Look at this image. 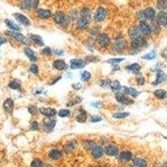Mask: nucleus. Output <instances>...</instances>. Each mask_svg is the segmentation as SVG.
Here are the masks:
<instances>
[{"label": "nucleus", "mask_w": 167, "mask_h": 167, "mask_svg": "<svg viewBox=\"0 0 167 167\" xmlns=\"http://www.w3.org/2000/svg\"><path fill=\"white\" fill-rule=\"evenodd\" d=\"M53 20L58 25H62V26H68L69 23L71 22L70 18L69 15L66 14L63 11L55 12V14L53 15Z\"/></svg>", "instance_id": "1"}, {"label": "nucleus", "mask_w": 167, "mask_h": 167, "mask_svg": "<svg viewBox=\"0 0 167 167\" xmlns=\"http://www.w3.org/2000/svg\"><path fill=\"white\" fill-rule=\"evenodd\" d=\"M147 41L144 37H141L139 39L132 40L129 47V52L131 55H136L137 53L141 51V49H143L146 45Z\"/></svg>", "instance_id": "2"}, {"label": "nucleus", "mask_w": 167, "mask_h": 167, "mask_svg": "<svg viewBox=\"0 0 167 167\" xmlns=\"http://www.w3.org/2000/svg\"><path fill=\"white\" fill-rule=\"evenodd\" d=\"M128 43L123 37L117 38L113 43V49L116 53L124 52L125 49H128Z\"/></svg>", "instance_id": "3"}, {"label": "nucleus", "mask_w": 167, "mask_h": 167, "mask_svg": "<svg viewBox=\"0 0 167 167\" xmlns=\"http://www.w3.org/2000/svg\"><path fill=\"white\" fill-rule=\"evenodd\" d=\"M6 35H9L10 37L14 38V39H16L18 42H20L21 43H23L24 45H27V46H29L31 44V40H30V39H28L27 37H25L24 35H22L21 33L17 31H9V32H6L5 33Z\"/></svg>", "instance_id": "4"}, {"label": "nucleus", "mask_w": 167, "mask_h": 167, "mask_svg": "<svg viewBox=\"0 0 167 167\" xmlns=\"http://www.w3.org/2000/svg\"><path fill=\"white\" fill-rule=\"evenodd\" d=\"M107 14H108L107 9L104 7H103V6H100L95 10L94 16H93V18H94V20L96 23H101V22H103L106 18Z\"/></svg>", "instance_id": "5"}, {"label": "nucleus", "mask_w": 167, "mask_h": 167, "mask_svg": "<svg viewBox=\"0 0 167 167\" xmlns=\"http://www.w3.org/2000/svg\"><path fill=\"white\" fill-rule=\"evenodd\" d=\"M115 100H117L118 103L121 104H124V105H129V104H134V100L129 97V95H127L124 93L118 92L116 93L115 95Z\"/></svg>", "instance_id": "6"}, {"label": "nucleus", "mask_w": 167, "mask_h": 167, "mask_svg": "<svg viewBox=\"0 0 167 167\" xmlns=\"http://www.w3.org/2000/svg\"><path fill=\"white\" fill-rule=\"evenodd\" d=\"M97 43L101 48L106 49L110 45V39L106 33H100L97 38Z\"/></svg>", "instance_id": "7"}, {"label": "nucleus", "mask_w": 167, "mask_h": 167, "mask_svg": "<svg viewBox=\"0 0 167 167\" xmlns=\"http://www.w3.org/2000/svg\"><path fill=\"white\" fill-rule=\"evenodd\" d=\"M128 34H129V37L131 41L136 40L142 37V34L140 30L139 25H133L130 27L128 31Z\"/></svg>", "instance_id": "8"}, {"label": "nucleus", "mask_w": 167, "mask_h": 167, "mask_svg": "<svg viewBox=\"0 0 167 167\" xmlns=\"http://www.w3.org/2000/svg\"><path fill=\"white\" fill-rule=\"evenodd\" d=\"M143 12H144L145 18V20L150 21V22H153V21L156 20V9H154L153 7H146L145 9H143Z\"/></svg>", "instance_id": "9"}, {"label": "nucleus", "mask_w": 167, "mask_h": 167, "mask_svg": "<svg viewBox=\"0 0 167 167\" xmlns=\"http://www.w3.org/2000/svg\"><path fill=\"white\" fill-rule=\"evenodd\" d=\"M139 28H140V30H141L142 35H144V36H149L152 33L151 25L149 23L148 21H140Z\"/></svg>", "instance_id": "10"}, {"label": "nucleus", "mask_w": 167, "mask_h": 167, "mask_svg": "<svg viewBox=\"0 0 167 167\" xmlns=\"http://www.w3.org/2000/svg\"><path fill=\"white\" fill-rule=\"evenodd\" d=\"M36 16H37L38 18H39V19L45 20V19H49L50 18H52L53 14L50 9H38L37 10H36Z\"/></svg>", "instance_id": "11"}, {"label": "nucleus", "mask_w": 167, "mask_h": 167, "mask_svg": "<svg viewBox=\"0 0 167 167\" xmlns=\"http://www.w3.org/2000/svg\"><path fill=\"white\" fill-rule=\"evenodd\" d=\"M86 63V61L82 59H73L69 62V68L71 69H83Z\"/></svg>", "instance_id": "12"}, {"label": "nucleus", "mask_w": 167, "mask_h": 167, "mask_svg": "<svg viewBox=\"0 0 167 167\" xmlns=\"http://www.w3.org/2000/svg\"><path fill=\"white\" fill-rule=\"evenodd\" d=\"M56 125V120L47 117L43 120V130L45 132H51Z\"/></svg>", "instance_id": "13"}, {"label": "nucleus", "mask_w": 167, "mask_h": 167, "mask_svg": "<svg viewBox=\"0 0 167 167\" xmlns=\"http://www.w3.org/2000/svg\"><path fill=\"white\" fill-rule=\"evenodd\" d=\"M14 17L15 18V19L18 22V23L23 25V26H29L30 25V20L29 19V18L26 17L25 15L20 13H15L14 14Z\"/></svg>", "instance_id": "14"}, {"label": "nucleus", "mask_w": 167, "mask_h": 167, "mask_svg": "<svg viewBox=\"0 0 167 167\" xmlns=\"http://www.w3.org/2000/svg\"><path fill=\"white\" fill-rule=\"evenodd\" d=\"M156 21L161 26H167V14L165 11H159L156 14Z\"/></svg>", "instance_id": "15"}, {"label": "nucleus", "mask_w": 167, "mask_h": 167, "mask_svg": "<svg viewBox=\"0 0 167 167\" xmlns=\"http://www.w3.org/2000/svg\"><path fill=\"white\" fill-rule=\"evenodd\" d=\"M89 22L90 21L86 19V18H84L79 17L76 20V23H75V27L78 30H85V29H88L89 27Z\"/></svg>", "instance_id": "16"}, {"label": "nucleus", "mask_w": 167, "mask_h": 167, "mask_svg": "<svg viewBox=\"0 0 167 167\" xmlns=\"http://www.w3.org/2000/svg\"><path fill=\"white\" fill-rule=\"evenodd\" d=\"M39 112L44 116H46L48 118H52L55 117L57 115V111L55 109L49 108V107H40L39 108Z\"/></svg>", "instance_id": "17"}, {"label": "nucleus", "mask_w": 167, "mask_h": 167, "mask_svg": "<svg viewBox=\"0 0 167 167\" xmlns=\"http://www.w3.org/2000/svg\"><path fill=\"white\" fill-rule=\"evenodd\" d=\"M79 17L86 18L88 20L90 21L92 18V11L89 6H83L79 10Z\"/></svg>", "instance_id": "18"}, {"label": "nucleus", "mask_w": 167, "mask_h": 167, "mask_svg": "<svg viewBox=\"0 0 167 167\" xmlns=\"http://www.w3.org/2000/svg\"><path fill=\"white\" fill-rule=\"evenodd\" d=\"M104 150L100 145H95L91 149V155L95 159H100L104 156Z\"/></svg>", "instance_id": "19"}, {"label": "nucleus", "mask_w": 167, "mask_h": 167, "mask_svg": "<svg viewBox=\"0 0 167 167\" xmlns=\"http://www.w3.org/2000/svg\"><path fill=\"white\" fill-rule=\"evenodd\" d=\"M104 152L106 153L107 156H111V157H115V156H118L119 149L115 146V145H110L106 146L105 150H104Z\"/></svg>", "instance_id": "20"}, {"label": "nucleus", "mask_w": 167, "mask_h": 167, "mask_svg": "<svg viewBox=\"0 0 167 167\" xmlns=\"http://www.w3.org/2000/svg\"><path fill=\"white\" fill-rule=\"evenodd\" d=\"M53 65L55 67V69L59 71H63L67 69V63L63 59H55L53 62Z\"/></svg>", "instance_id": "21"}, {"label": "nucleus", "mask_w": 167, "mask_h": 167, "mask_svg": "<svg viewBox=\"0 0 167 167\" xmlns=\"http://www.w3.org/2000/svg\"><path fill=\"white\" fill-rule=\"evenodd\" d=\"M23 52L25 54L27 57L29 58V59L32 62H35V61L37 60V55L36 53L32 49H30L29 47H26L23 49Z\"/></svg>", "instance_id": "22"}, {"label": "nucleus", "mask_w": 167, "mask_h": 167, "mask_svg": "<svg viewBox=\"0 0 167 167\" xmlns=\"http://www.w3.org/2000/svg\"><path fill=\"white\" fill-rule=\"evenodd\" d=\"M29 39L32 42H34L35 44H37L38 46H43L44 45V42H43V39L40 35H35V34H30L29 35Z\"/></svg>", "instance_id": "23"}, {"label": "nucleus", "mask_w": 167, "mask_h": 167, "mask_svg": "<svg viewBox=\"0 0 167 167\" xmlns=\"http://www.w3.org/2000/svg\"><path fill=\"white\" fill-rule=\"evenodd\" d=\"M77 115H76V120L79 123H84L87 120V112L85 110L80 108L77 110Z\"/></svg>", "instance_id": "24"}, {"label": "nucleus", "mask_w": 167, "mask_h": 167, "mask_svg": "<svg viewBox=\"0 0 167 167\" xmlns=\"http://www.w3.org/2000/svg\"><path fill=\"white\" fill-rule=\"evenodd\" d=\"M125 69L129 72H131L133 74H139L141 70V66L138 63H133L130 65H127L125 67Z\"/></svg>", "instance_id": "25"}, {"label": "nucleus", "mask_w": 167, "mask_h": 167, "mask_svg": "<svg viewBox=\"0 0 167 167\" xmlns=\"http://www.w3.org/2000/svg\"><path fill=\"white\" fill-rule=\"evenodd\" d=\"M166 79V75L165 74L163 71H158L157 74H156V79L154 82H152L153 85H157V84H160L163 83Z\"/></svg>", "instance_id": "26"}, {"label": "nucleus", "mask_w": 167, "mask_h": 167, "mask_svg": "<svg viewBox=\"0 0 167 167\" xmlns=\"http://www.w3.org/2000/svg\"><path fill=\"white\" fill-rule=\"evenodd\" d=\"M14 104L13 100H11V99H7L3 102V109L6 112L11 113L14 110Z\"/></svg>", "instance_id": "27"}, {"label": "nucleus", "mask_w": 167, "mask_h": 167, "mask_svg": "<svg viewBox=\"0 0 167 167\" xmlns=\"http://www.w3.org/2000/svg\"><path fill=\"white\" fill-rule=\"evenodd\" d=\"M124 93L129 96H132L134 98H136L140 95V91L132 87H124Z\"/></svg>", "instance_id": "28"}, {"label": "nucleus", "mask_w": 167, "mask_h": 167, "mask_svg": "<svg viewBox=\"0 0 167 167\" xmlns=\"http://www.w3.org/2000/svg\"><path fill=\"white\" fill-rule=\"evenodd\" d=\"M62 156L63 154L61 152V150H57V149H53L49 152V157L54 161H57L59 159H60Z\"/></svg>", "instance_id": "29"}, {"label": "nucleus", "mask_w": 167, "mask_h": 167, "mask_svg": "<svg viewBox=\"0 0 167 167\" xmlns=\"http://www.w3.org/2000/svg\"><path fill=\"white\" fill-rule=\"evenodd\" d=\"M119 159L121 161H123V162L130 161V160L132 159V154H131V152H130V151L124 150V151H122V152L120 154V156H119Z\"/></svg>", "instance_id": "30"}, {"label": "nucleus", "mask_w": 167, "mask_h": 167, "mask_svg": "<svg viewBox=\"0 0 167 167\" xmlns=\"http://www.w3.org/2000/svg\"><path fill=\"white\" fill-rule=\"evenodd\" d=\"M20 6L26 11L33 10V0H20Z\"/></svg>", "instance_id": "31"}, {"label": "nucleus", "mask_w": 167, "mask_h": 167, "mask_svg": "<svg viewBox=\"0 0 167 167\" xmlns=\"http://www.w3.org/2000/svg\"><path fill=\"white\" fill-rule=\"evenodd\" d=\"M154 96L158 100H165L167 97V92L165 89H156L154 93H153Z\"/></svg>", "instance_id": "32"}, {"label": "nucleus", "mask_w": 167, "mask_h": 167, "mask_svg": "<svg viewBox=\"0 0 167 167\" xmlns=\"http://www.w3.org/2000/svg\"><path fill=\"white\" fill-rule=\"evenodd\" d=\"M4 23L7 25V27L9 28V29H11L12 31H20L21 28L20 26H18L17 23H15L14 22H13L12 20H9V19H5L4 20Z\"/></svg>", "instance_id": "33"}, {"label": "nucleus", "mask_w": 167, "mask_h": 167, "mask_svg": "<svg viewBox=\"0 0 167 167\" xmlns=\"http://www.w3.org/2000/svg\"><path fill=\"white\" fill-rule=\"evenodd\" d=\"M156 8L160 11H165V9H167V0H157Z\"/></svg>", "instance_id": "34"}, {"label": "nucleus", "mask_w": 167, "mask_h": 167, "mask_svg": "<svg viewBox=\"0 0 167 167\" xmlns=\"http://www.w3.org/2000/svg\"><path fill=\"white\" fill-rule=\"evenodd\" d=\"M100 29L98 27H93L92 29L89 30V37L92 39L93 40L94 39H97V38L100 35Z\"/></svg>", "instance_id": "35"}, {"label": "nucleus", "mask_w": 167, "mask_h": 167, "mask_svg": "<svg viewBox=\"0 0 167 167\" xmlns=\"http://www.w3.org/2000/svg\"><path fill=\"white\" fill-rule=\"evenodd\" d=\"M156 58V50H151L150 52L147 53L145 55H144L141 59H145V60H153Z\"/></svg>", "instance_id": "36"}, {"label": "nucleus", "mask_w": 167, "mask_h": 167, "mask_svg": "<svg viewBox=\"0 0 167 167\" xmlns=\"http://www.w3.org/2000/svg\"><path fill=\"white\" fill-rule=\"evenodd\" d=\"M147 161L145 159L136 158L134 160V165L136 167H147Z\"/></svg>", "instance_id": "37"}, {"label": "nucleus", "mask_w": 167, "mask_h": 167, "mask_svg": "<svg viewBox=\"0 0 167 167\" xmlns=\"http://www.w3.org/2000/svg\"><path fill=\"white\" fill-rule=\"evenodd\" d=\"M68 15H69V17L70 18L71 21L77 20L79 18V10L76 9H72V10H70V12H69V14Z\"/></svg>", "instance_id": "38"}, {"label": "nucleus", "mask_w": 167, "mask_h": 167, "mask_svg": "<svg viewBox=\"0 0 167 167\" xmlns=\"http://www.w3.org/2000/svg\"><path fill=\"white\" fill-rule=\"evenodd\" d=\"M110 87L113 91H115V92H117V91H119V90L121 89L120 83L118 80L110 81Z\"/></svg>", "instance_id": "39"}, {"label": "nucleus", "mask_w": 167, "mask_h": 167, "mask_svg": "<svg viewBox=\"0 0 167 167\" xmlns=\"http://www.w3.org/2000/svg\"><path fill=\"white\" fill-rule=\"evenodd\" d=\"M76 143H75V141H69L68 144L65 145V146H64V150H65V152L66 153H71L74 151L75 148V145H76Z\"/></svg>", "instance_id": "40"}, {"label": "nucleus", "mask_w": 167, "mask_h": 167, "mask_svg": "<svg viewBox=\"0 0 167 167\" xmlns=\"http://www.w3.org/2000/svg\"><path fill=\"white\" fill-rule=\"evenodd\" d=\"M130 115V113L128 112H118L113 114V118L118 119V120H121V119H125Z\"/></svg>", "instance_id": "41"}, {"label": "nucleus", "mask_w": 167, "mask_h": 167, "mask_svg": "<svg viewBox=\"0 0 167 167\" xmlns=\"http://www.w3.org/2000/svg\"><path fill=\"white\" fill-rule=\"evenodd\" d=\"M124 60V58H112V59H110L107 60V63H110L112 65H118L119 63L123 62Z\"/></svg>", "instance_id": "42"}, {"label": "nucleus", "mask_w": 167, "mask_h": 167, "mask_svg": "<svg viewBox=\"0 0 167 167\" xmlns=\"http://www.w3.org/2000/svg\"><path fill=\"white\" fill-rule=\"evenodd\" d=\"M9 86L10 89H15V90H20L21 89V84L17 80L11 81L9 84Z\"/></svg>", "instance_id": "43"}, {"label": "nucleus", "mask_w": 167, "mask_h": 167, "mask_svg": "<svg viewBox=\"0 0 167 167\" xmlns=\"http://www.w3.org/2000/svg\"><path fill=\"white\" fill-rule=\"evenodd\" d=\"M152 24H151V29H152V32H154L155 34H158L161 32V26L159 24L156 20L151 22Z\"/></svg>", "instance_id": "44"}, {"label": "nucleus", "mask_w": 167, "mask_h": 167, "mask_svg": "<svg viewBox=\"0 0 167 167\" xmlns=\"http://www.w3.org/2000/svg\"><path fill=\"white\" fill-rule=\"evenodd\" d=\"M81 80L84 81V82H88L89 80H90L91 79V74L89 72V71H84L82 74H81Z\"/></svg>", "instance_id": "45"}, {"label": "nucleus", "mask_w": 167, "mask_h": 167, "mask_svg": "<svg viewBox=\"0 0 167 167\" xmlns=\"http://www.w3.org/2000/svg\"><path fill=\"white\" fill-rule=\"evenodd\" d=\"M58 115L61 118H66L70 115V111L69 110H66V109H63V110H60L58 112Z\"/></svg>", "instance_id": "46"}, {"label": "nucleus", "mask_w": 167, "mask_h": 167, "mask_svg": "<svg viewBox=\"0 0 167 167\" xmlns=\"http://www.w3.org/2000/svg\"><path fill=\"white\" fill-rule=\"evenodd\" d=\"M53 54V50L49 47H45L41 50V55H44V56H51Z\"/></svg>", "instance_id": "47"}, {"label": "nucleus", "mask_w": 167, "mask_h": 167, "mask_svg": "<svg viewBox=\"0 0 167 167\" xmlns=\"http://www.w3.org/2000/svg\"><path fill=\"white\" fill-rule=\"evenodd\" d=\"M31 167H43V161L39 159H35L32 161Z\"/></svg>", "instance_id": "48"}, {"label": "nucleus", "mask_w": 167, "mask_h": 167, "mask_svg": "<svg viewBox=\"0 0 167 167\" xmlns=\"http://www.w3.org/2000/svg\"><path fill=\"white\" fill-rule=\"evenodd\" d=\"M29 71L34 75H38L39 74V67H38L37 64H35V63L31 64L29 67Z\"/></svg>", "instance_id": "49"}, {"label": "nucleus", "mask_w": 167, "mask_h": 167, "mask_svg": "<svg viewBox=\"0 0 167 167\" xmlns=\"http://www.w3.org/2000/svg\"><path fill=\"white\" fill-rule=\"evenodd\" d=\"M80 101H81V99L79 98L78 96H77V97H75L73 100H71L68 102L67 106H73V105H75V104H76L77 103H79Z\"/></svg>", "instance_id": "50"}, {"label": "nucleus", "mask_w": 167, "mask_h": 167, "mask_svg": "<svg viewBox=\"0 0 167 167\" xmlns=\"http://www.w3.org/2000/svg\"><path fill=\"white\" fill-rule=\"evenodd\" d=\"M90 119H91V122H93V123H97V122H100V121L102 120V117L97 115H92L90 117Z\"/></svg>", "instance_id": "51"}, {"label": "nucleus", "mask_w": 167, "mask_h": 167, "mask_svg": "<svg viewBox=\"0 0 167 167\" xmlns=\"http://www.w3.org/2000/svg\"><path fill=\"white\" fill-rule=\"evenodd\" d=\"M136 83L138 85H144L145 83V79L143 76H139L136 79Z\"/></svg>", "instance_id": "52"}, {"label": "nucleus", "mask_w": 167, "mask_h": 167, "mask_svg": "<svg viewBox=\"0 0 167 167\" xmlns=\"http://www.w3.org/2000/svg\"><path fill=\"white\" fill-rule=\"evenodd\" d=\"M30 128H31L32 130H38L39 129V124L38 123V121L34 120L31 123V125H30Z\"/></svg>", "instance_id": "53"}, {"label": "nucleus", "mask_w": 167, "mask_h": 167, "mask_svg": "<svg viewBox=\"0 0 167 167\" xmlns=\"http://www.w3.org/2000/svg\"><path fill=\"white\" fill-rule=\"evenodd\" d=\"M40 3V0H33V10H37Z\"/></svg>", "instance_id": "54"}, {"label": "nucleus", "mask_w": 167, "mask_h": 167, "mask_svg": "<svg viewBox=\"0 0 167 167\" xmlns=\"http://www.w3.org/2000/svg\"><path fill=\"white\" fill-rule=\"evenodd\" d=\"M85 61H86V63H92V62L98 61V59H96V57H94V56H87Z\"/></svg>", "instance_id": "55"}, {"label": "nucleus", "mask_w": 167, "mask_h": 167, "mask_svg": "<svg viewBox=\"0 0 167 167\" xmlns=\"http://www.w3.org/2000/svg\"><path fill=\"white\" fill-rule=\"evenodd\" d=\"M72 88L75 90H79L82 88V84L80 83H75L72 84Z\"/></svg>", "instance_id": "56"}, {"label": "nucleus", "mask_w": 167, "mask_h": 167, "mask_svg": "<svg viewBox=\"0 0 167 167\" xmlns=\"http://www.w3.org/2000/svg\"><path fill=\"white\" fill-rule=\"evenodd\" d=\"M54 53H55V55H58V56H62L63 55V50L60 49H55L54 50Z\"/></svg>", "instance_id": "57"}, {"label": "nucleus", "mask_w": 167, "mask_h": 167, "mask_svg": "<svg viewBox=\"0 0 167 167\" xmlns=\"http://www.w3.org/2000/svg\"><path fill=\"white\" fill-rule=\"evenodd\" d=\"M110 80H108V79H105V80L100 81V85L102 87H107L110 86Z\"/></svg>", "instance_id": "58"}, {"label": "nucleus", "mask_w": 167, "mask_h": 167, "mask_svg": "<svg viewBox=\"0 0 167 167\" xmlns=\"http://www.w3.org/2000/svg\"><path fill=\"white\" fill-rule=\"evenodd\" d=\"M28 110H29V112L31 114V115H34L35 112H36V110H35V106H29L28 108Z\"/></svg>", "instance_id": "59"}, {"label": "nucleus", "mask_w": 167, "mask_h": 167, "mask_svg": "<svg viewBox=\"0 0 167 167\" xmlns=\"http://www.w3.org/2000/svg\"><path fill=\"white\" fill-rule=\"evenodd\" d=\"M91 106L95 107V108H100L101 106V104L100 102H95V103H92L91 104Z\"/></svg>", "instance_id": "60"}, {"label": "nucleus", "mask_w": 167, "mask_h": 167, "mask_svg": "<svg viewBox=\"0 0 167 167\" xmlns=\"http://www.w3.org/2000/svg\"><path fill=\"white\" fill-rule=\"evenodd\" d=\"M161 56L165 59H167V49H165L161 52Z\"/></svg>", "instance_id": "61"}, {"label": "nucleus", "mask_w": 167, "mask_h": 167, "mask_svg": "<svg viewBox=\"0 0 167 167\" xmlns=\"http://www.w3.org/2000/svg\"><path fill=\"white\" fill-rule=\"evenodd\" d=\"M6 40L5 39H4V37H3L2 35H0V45H3V43H5Z\"/></svg>", "instance_id": "62"}, {"label": "nucleus", "mask_w": 167, "mask_h": 167, "mask_svg": "<svg viewBox=\"0 0 167 167\" xmlns=\"http://www.w3.org/2000/svg\"><path fill=\"white\" fill-rule=\"evenodd\" d=\"M166 14H167V11H166Z\"/></svg>", "instance_id": "63"}]
</instances>
